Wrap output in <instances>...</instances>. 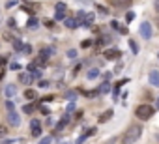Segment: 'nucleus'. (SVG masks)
I'll return each mask as SVG.
<instances>
[{"label": "nucleus", "instance_id": "6e6552de", "mask_svg": "<svg viewBox=\"0 0 159 144\" xmlns=\"http://www.w3.org/2000/svg\"><path fill=\"white\" fill-rule=\"evenodd\" d=\"M112 4L118 8V9H127V8L133 4V0H112Z\"/></svg>", "mask_w": 159, "mask_h": 144}, {"label": "nucleus", "instance_id": "ddd939ff", "mask_svg": "<svg viewBox=\"0 0 159 144\" xmlns=\"http://www.w3.org/2000/svg\"><path fill=\"white\" fill-rule=\"evenodd\" d=\"M51 54H55V49H52V47H43V49H41V58H43V60H47Z\"/></svg>", "mask_w": 159, "mask_h": 144}, {"label": "nucleus", "instance_id": "58836bf2", "mask_svg": "<svg viewBox=\"0 0 159 144\" xmlns=\"http://www.w3.org/2000/svg\"><path fill=\"white\" fill-rule=\"evenodd\" d=\"M23 52H25V54H28V52H32V47H30V45H25V49H23Z\"/></svg>", "mask_w": 159, "mask_h": 144}, {"label": "nucleus", "instance_id": "c85d7f7f", "mask_svg": "<svg viewBox=\"0 0 159 144\" xmlns=\"http://www.w3.org/2000/svg\"><path fill=\"white\" fill-rule=\"evenodd\" d=\"M66 8H68V6L64 4V2H58V4H56V12H66Z\"/></svg>", "mask_w": 159, "mask_h": 144}, {"label": "nucleus", "instance_id": "423d86ee", "mask_svg": "<svg viewBox=\"0 0 159 144\" xmlns=\"http://www.w3.org/2000/svg\"><path fill=\"white\" fill-rule=\"evenodd\" d=\"M30 126H32V137H39L41 135V124H39V120H32Z\"/></svg>", "mask_w": 159, "mask_h": 144}, {"label": "nucleus", "instance_id": "bb28decb", "mask_svg": "<svg viewBox=\"0 0 159 144\" xmlns=\"http://www.w3.org/2000/svg\"><path fill=\"white\" fill-rule=\"evenodd\" d=\"M39 110H41V114H45V116H49V114H51V109H49V107H45V105H41V107H39Z\"/></svg>", "mask_w": 159, "mask_h": 144}, {"label": "nucleus", "instance_id": "dca6fc26", "mask_svg": "<svg viewBox=\"0 0 159 144\" xmlns=\"http://www.w3.org/2000/svg\"><path fill=\"white\" fill-rule=\"evenodd\" d=\"M109 43H111V38L107 36V34H105V36H101L99 39H98V45L101 47V45H109Z\"/></svg>", "mask_w": 159, "mask_h": 144}, {"label": "nucleus", "instance_id": "9b49d317", "mask_svg": "<svg viewBox=\"0 0 159 144\" xmlns=\"http://www.w3.org/2000/svg\"><path fill=\"white\" fill-rule=\"evenodd\" d=\"M64 25H66L68 28H79L82 23H81V21H77V19H66V21H64Z\"/></svg>", "mask_w": 159, "mask_h": 144}, {"label": "nucleus", "instance_id": "39448f33", "mask_svg": "<svg viewBox=\"0 0 159 144\" xmlns=\"http://www.w3.org/2000/svg\"><path fill=\"white\" fill-rule=\"evenodd\" d=\"M103 56H105V60H116L122 56V52H120V49H107V51H103Z\"/></svg>", "mask_w": 159, "mask_h": 144}, {"label": "nucleus", "instance_id": "37998d69", "mask_svg": "<svg viewBox=\"0 0 159 144\" xmlns=\"http://www.w3.org/2000/svg\"><path fill=\"white\" fill-rule=\"evenodd\" d=\"M13 142V139H6V140H2V144H12Z\"/></svg>", "mask_w": 159, "mask_h": 144}, {"label": "nucleus", "instance_id": "c03bdc74", "mask_svg": "<svg viewBox=\"0 0 159 144\" xmlns=\"http://www.w3.org/2000/svg\"><path fill=\"white\" fill-rule=\"evenodd\" d=\"M155 12L159 13V0H155Z\"/></svg>", "mask_w": 159, "mask_h": 144}, {"label": "nucleus", "instance_id": "de8ad7c7", "mask_svg": "<svg viewBox=\"0 0 159 144\" xmlns=\"http://www.w3.org/2000/svg\"><path fill=\"white\" fill-rule=\"evenodd\" d=\"M157 140H159V133H157Z\"/></svg>", "mask_w": 159, "mask_h": 144}, {"label": "nucleus", "instance_id": "4468645a", "mask_svg": "<svg viewBox=\"0 0 159 144\" xmlns=\"http://www.w3.org/2000/svg\"><path fill=\"white\" fill-rule=\"evenodd\" d=\"M25 97L28 99V101H34V99L38 97V94H36V90H32V88H26V90H25Z\"/></svg>", "mask_w": 159, "mask_h": 144}, {"label": "nucleus", "instance_id": "e433bc0d", "mask_svg": "<svg viewBox=\"0 0 159 144\" xmlns=\"http://www.w3.org/2000/svg\"><path fill=\"white\" fill-rule=\"evenodd\" d=\"M8 25L9 26H17V21L15 19H8Z\"/></svg>", "mask_w": 159, "mask_h": 144}, {"label": "nucleus", "instance_id": "c756f323", "mask_svg": "<svg viewBox=\"0 0 159 144\" xmlns=\"http://www.w3.org/2000/svg\"><path fill=\"white\" fill-rule=\"evenodd\" d=\"M98 12H99L101 15H109V9H107V8H103V6H98Z\"/></svg>", "mask_w": 159, "mask_h": 144}, {"label": "nucleus", "instance_id": "f8f14e48", "mask_svg": "<svg viewBox=\"0 0 159 144\" xmlns=\"http://www.w3.org/2000/svg\"><path fill=\"white\" fill-rule=\"evenodd\" d=\"M4 94H6V97H13V95L17 94V86H15V84H8L6 90H4Z\"/></svg>", "mask_w": 159, "mask_h": 144}, {"label": "nucleus", "instance_id": "f3484780", "mask_svg": "<svg viewBox=\"0 0 159 144\" xmlns=\"http://www.w3.org/2000/svg\"><path fill=\"white\" fill-rule=\"evenodd\" d=\"M94 19H95V15H94V13H88V15H86V23H82V26L90 28V26H92V23H94Z\"/></svg>", "mask_w": 159, "mask_h": 144}, {"label": "nucleus", "instance_id": "9d476101", "mask_svg": "<svg viewBox=\"0 0 159 144\" xmlns=\"http://www.w3.org/2000/svg\"><path fill=\"white\" fill-rule=\"evenodd\" d=\"M68 124H69V114H64V116L58 120V124H56V129H58V131H62V129L66 127Z\"/></svg>", "mask_w": 159, "mask_h": 144}, {"label": "nucleus", "instance_id": "20e7f679", "mask_svg": "<svg viewBox=\"0 0 159 144\" xmlns=\"http://www.w3.org/2000/svg\"><path fill=\"white\" fill-rule=\"evenodd\" d=\"M8 122H9V126L19 127L21 126V116L15 112V110H8Z\"/></svg>", "mask_w": 159, "mask_h": 144}, {"label": "nucleus", "instance_id": "a878e982", "mask_svg": "<svg viewBox=\"0 0 159 144\" xmlns=\"http://www.w3.org/2000/svg\"><path fill=\"white\" fill-rule=\"evenodd\" d=\"M92 45H94L92 39H84V41L81 43V47H82V49H88V47H92Z\"/></svg>", "mask_w": 159, "mask_h": 144}, {"label": "nucleus", "instance_id": "2f4dec72", "mask_svg": "<svg viewBox=\"0 0 159 144\" xmlns=\"http://www.w3.org/2000/svg\"><path fill=\"white\" fill-rule=\"evenodd\" d=\"M86 139H88V133H86V135H82V137H79V139L75 140V144H82V142L86 140Z\"/></svg>", "mask_w": 159, "mask_h": 144}, {"label": "nucleus", "instance_id": "a18cd8bd", "mask_svg": "<svg viewBox=\"0 0 159 144\" xmlns=\"http://www.w3.org/2000/svg\"><path fill=\"white\" fill-rule=\"evenodd\" d=\"M6 133V127H0V135H4Z\"/></svg>", "mask_w": 159, "mask_h": 144}, {"label": "nucleus", "instance_id": "473e14b6", "mask_svg": "<svg viewBox=\"0 0 159 144\" xmlns=\"http://www.w3.org/2000/svg\"><path fill=\"white\" fill-rule=\"evenodd\" d=\"M45 26L52 28V26H55V19H45Z\"/></svg>", "mask_w": 159, "mask_h": 144}, {"label": "nucleus", "instance_id": "ea45409f", "mask_svg": "<svg viewBox=\"0 0 159 144\" xmlns=\"http://www.w3.org/2000/svg\"><path fill=\"white\" fill-rule=\"evenodd\" d=\"M6 107H8V110H15V107H13V103H12V101H8V103H6Z\"/></svg>", "mask_w": 159, "mask_h": 144}, {"label": "nucleus", "instance_id": "a19ab883", "mask_svg": "<svg viewBox=\"0 0 159 144\" xmlns=\"http://www.w3.org/2000/svg\"><path fill=\"white\" fill-rule=\"evenodd\" d=\"M13 6H17V4H15V2H13V0H9V2H8V4H6V8H13Z\"/></svg>", "mask_w": 159, "mask_h": 144}, {"label": "nucleus", "instance_id": "72a5a7b5", "mask_svg": "<svg viewBox=\"0 0 159 144\" xmlns=\"http://www.w3.org/2000/svg\"><path fill=\"white\" fill-rule=\"evenodd\" d=\"M51 140H52L51 137H43V139H41V140L38 142V144H51Z\"/></svg>", "mask_w": 159, "mask_h": 144}, {"label": "nucleus", "instance_id": "6ab92c4d", "mask_svg": "<svg viewBox=\"0 0 159 144\" xmlns=\"http://www.w3.org/2000/svg\"><path fill=\"white\" fill-rule=\"evenodd\" d=\"M13 47L19 52H23V49H25V45H23V41H21V39H13Z\"/></svg>", "mask_w": 159, "mask_h": 144}, {"label": "nucleus", "instance_id": "f704fd0d", "mask_svg": "<svg viewBox=\"0 0 159 144\" xmlns=\"http://www.w3.org/2000/svg\"><path fill=\"white\" fill-rule=\"evenodd\" d=\"M75 4H81V6H88V4H92L90 0H75Z\"/></svg>", "mask_w": 159, "mask_h": 144}, {"label": "nucleus", "instance_id": "1a4fd4ad", "mask_svg": "<svg viewBox=\"0 0 159 144\" xmlns=\"http://www.w3.org/2000/svg\"><path fill=\"white\" fill-rule=\"evenodd\" d=\"M19 81L25 82V84H30V82H34V75H32L30 71H28V73H21V75H19Z\"/></svg>", "mask_w": 159, "mask_h": 144}, {"label": "nucleus", "instance_id": "49530a36", "mask_svg": "<svg viewBox=\"0 0 159 144\" xmlns=\"http://www.w3.org/2000/svg\"><path fill=\"white\" fill-rule=\"evenodd\" d=\"M62 144H71V142H62Z\"/></svg>", "mask_w": 159, "mask_h": 144}, {"label": "nucleus", "instance_id": "f257e3e1", "mask_svg": "<svg viewBox=\"0 0 159 144\" xmlns=\"http://www.w3.org/2000/svg\"><path fill=\"white\" fill-rule=\"evenodd\" d=\"M141 133H142V127L139 124L129 126L127 131L124 133V137H122V144H133V142H137L141 139Z\"/></svg>", "mask_w": 159, "mask_h": 144}, {"label": "nucleus", "instance_id": "4c0bfd02", "mask_svg": "<svg viewBox=\"0 0 159 144\" xmlns=\"http://www.w3.org/2000/svg\"><path fill=\"white\" fill-rule=\"evenodd\" d=\"M111 26H112L114 30H120V25H118V23H116V21H112V23H111Z\"/></svg>", "mask_w": 159, "mask_h": 144}, {"label": "nucleus", "instance_id": "393cba45", "mask_svg": "<svg viewBox=\"0 0 159 144\" xmlns=\"http://www.w3.org/2000/svg\"><path fill=\"white\" fill-rule=\"evenodd\" d=\"M9 69H12V71H19L21 69V64L19 62H12V64H9Z\"/></svg>", "mask_w": 159, "mask_h": 144}, {"label": "nucleus", "instance_id": "4be33fe9", "mask_svg": "<svg viewBox=\"0 0 159 144\" xmlns=\"http://www.w3.org/2000/svg\"><path fill=\"white\" fill-rule=\"evenodd\" d=\"M55 21H66V12H56L55 13Z\"/></svg>", "mask_w": 159, "mask_h": 144}, {"label": "nucleus", "instance_id": "a211bd4d", "mask_svg": "<svg viewBox=\"0 0 159 144\" xmlns=\"http://www.w3.org/2000/svg\"><path fill=\"white\" fill-rule=\"evenodd\" d=\"M111 118H112V110H107L105 114L99 116V124H103V122H107V120H111Z\"/></svg>", "mask_w": 159, "mask_h": 144}, {"label": "nucleus", "instance_id": "5701e85b", "mask_svg": "<svg viewBox=\"0 0 159 144\" xmlns=\"http://www.w3.org/2000/svg\"><path fill=\"white\" fill-rule=\"evenodd\" d=\"M23 112L32 114V112H34V105H32V103H30V105H25V107H23Z\"/></svg>", "mask_w": 159, "mask_h": 144}, {"label": "nucleus", "instance_id": "b1692460", "mask_svg": "<svg viewBox=\"0 0 159 144\" xmlns=\"http://www.w3.org/2000/svg\"><path fill=\"white\" fill-rule=\"evenodd\" d=\"M109 90H111V84H109V82H107V81H105V84H103V86H101V88H99V92H101V94H107V92H109Z\"/></svg>", "mask_w": 159, "mask_h": 144}, {"label": "nucleus", "instance_id": "f03ea898", "mask_svg": "<svg viewBox=\"0 0 159 144\" xmlns=\"http://www.w3.org/2000/svg\"><path fill=\"white\" fill-rule=\"evenodd\" d=\"M154 112H155L154 107L152 105H146V103L144 105H139V107L135 109V116L139 118V120H150L154 116Z\"/></svg>", "mask_w": 159, "mask_h": 144}, {"label": "nucleus", "instance_id": "09e8293b", "mask_svg": "<svg viewBox=\"0 0 159 144\" xmlns=\"http://www.w3.org/2000/svg\"><path fill=\"white\" fill-rule=\"evenodd\" d=\"M157 26H159V19H157Z\"/></svg>", "mask_w": 159, "mask_h": 144}, {"label": "nucleus", "instance_id": "79ce46f5", "mask_svg": "<svg viewBox=\"0 0 159 144\" xmlns=\"http://www.w3.org/2000/svg\"><path fill=\"white\" fill-rule=\"evenodd\" d=\"M66 97H68V99H73V97H77V95L73 94V92H68V95H66Z\"/></svg>", "mask_w": 159, "mask_h": 144}, {"label": "nucleus", "instance_id": "7ed1b4c3", "mask_svg": "<svg viewBox=\"0 0 159 144\" xmlns=\"http://www.w3.org/2000/svg\"><path fill=\"white\" fill-rule=\"evenodd\" d=\"M139 32H141V36H142L144 39H150V38H152V25L148 23V21H144V23H141Z\"/></svg>", "mask_w": 159, "mask_h": 144}, {"label": "nucleus", "instance_id": "412c9836", "mask_svg": "<svg viewBox=\"0 0 159 144\" xmlns=\"http://www.w3.org/2000/svg\"><path fill=\"white\" fill-rule=\"evenodd\" d=\"M129 47H131V51L137 54V52H139V43H137L135 39H129Z\"/></svg>", "mask_w": 159, "mask_h": 144}, {"label": "nucleus", "instance_id": "2eb2a0df", "mask_svg": "<svg viewBox=\"0 0 159 144\" xmlns=\"http://www.w3.org/2000/svg\"><path fill=\"white\" fill-rule=\"evenodd\" d=\"M26 26H28L30 30H36V28L39 26V23H38V19H36V17H30V19H28V23H26Z\"/></svg>", "mask_w": 159, "mask_h": 144}, {"label": "nucleus", "instance_id": "8fccbe9b", "mask_svg": "<svg viewBox=\"0 0 159 144\" xmlns=\"http://www.w3.org/2000/svg\"><path fill=\"white\" fill-rule=\"evenodd\" d=\"M157 56H159V54H157Z\"/></svg>", "mask_w": 159, "mask_h": 144}, {"label": "nucleus", "instance_id": "c9c22d12", "mask_svg": "<svg viewBox=\"0 0 159 144\" xmlns=\"http://www.w3.org/2000/svg\"><path fill=\"white\" fill-rule=\"evenodd\" d=\"M39 88H49V81H43V79H41V81H39Z\"/></svg>", "mask_w": 159, "mask_h": 144}, {"label": "nucleus", "instance_id": "0eeeda50", "mask_svg": "<svg viewBox=\"0 0 159 144\" xmlns=\"http://www.w3.org/2000/svg\"><path fill=\"white\" fill-rule=\"evenodd\" d=\"M148 81H150L152 86H159V71L157 69H152L150 75H148Z\"/></svg>", "mask_w": 159, "mask_h": 144}, {"label": "nucleus", "instance_id": "aec40b11", "mask_svg": "<svg viewBox=\"0 0 159 144\" xmlns=\"http://www.w3.org/2000/svg\"><path fill=\"white\" fill-rule=\"evenodd\" d=\"M98 77H99V69L98 68H92L88 71V79H98Z\"/></svg>", "mask_w": 159, "mask_h": 144}, {"label": "nucleus", "instance_id": "7c9ffc66", "mask_svg": "<svg viewBox=\"0 0 159 144\" xmlns=\"http://www.w3.org/2000/svg\"><path fill=\"white\" fill-rule=\"evenodd\" d=\"M68 58H77V51L75 49H69L68 51Z\"/></svg>", "mask_w": 159, "mask_h": 144}, {"label": "nucleus", "instance_id": "cd10ccee", "mask_svg": "<svg viewBox=\"0 0 159 144\" xmlns=\"http://www.w3.org/2000/svg\"><path fill=\"white\" fill-rule=\"evenodd\" d=\"M133 19H135V13H133V12H127V13H125V23H131Z\"/></svg>", "mask_w": 159, "mask_h": 144}]
</instances>
